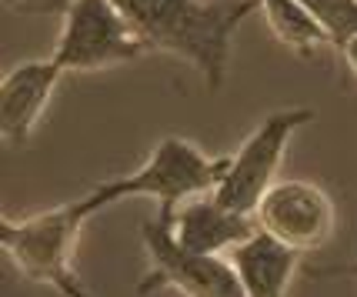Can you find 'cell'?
<instances>
[{"instance_id":"1","label":"cell","mask_w":357,"mask_h":297,"mask_svg":"<svg viewBox=\"0 0 357 297\" xmlns=\"http://www.w3.org/2000/svg\"><path fill=\"white\" fill-rule=\"evenodd\" d=\"M151 50L190 63L211 91H218L237 27L261 3L257 0H114Z\"/></svg>"},{"instance_id":"2","label":"cell","mask_w":357,"mask_h":297,"mask_svg":"<svg viewBox=\"0 0 357 297\" xmlns=\"http://www.w3.org/2000/svg\"><path fill=\"white\" fill-rule=\"evenodd\" d=\"M231 157H211L204 154L197 144H190L187 137H164L154 147V154L147 157V164L137 167L134 174L114 177L104 184H93L80 204L87 214H97L117 201H130V197H154L157 214L174 218V211L181 204L214 194L220 184V177L227 171Z\"/></svg>"},{"instance_id":"3","label":"cell","mask_w":357,"mask_h":297,"mask_svg":"<svg viewBox=\"0 0 357 297\" xmlns=\"http://www.w3.org/2000/svg\"><path fill=\"white\" fill-rule=\"evenodd\" d=\"M91 220L80 197L40 211L24 220H0V247L7 261L37 284L54 287L61 297H93L80 281L74 254H77L80 227Z\"/></svg>"},{"instance_id":"4","label":"cell","mask_w":357,"mask_h":297,"mask_svg":"<svg viewBox=\"0 0 357 297\" xmlns=\"http://www.w3.org/2000/svg\"><path fill=\"white\" fill-rule=\"evenodd\" d=\"M140 237H144L151 271L137 284V297H147L164 287L177 291L181 297H248L237 271L224 254H197L174 241L171 218L157 214L144 220Z\"/></svg>"},{"instance_id":"5","label":"cell","mask_w":357,"mask_h":297,"mask_svg":"<svg viewBox=\"0 0 357 297\" xmlns=\"http://www.w3.org/2000/svg\"><path fill=\"white\" fill-rule=\"evenodd\" d=\"M147 50V40L134 31L114 0H74L63 14L61 40L50 57L67 74H87L130 63Z\"/></svg>"},{"instance_id":"6","label":"cell","mask_w":357,"mask_h":297,"mask_svg":"<svg viewBox=\"0 0 357 297\" xmlns=\"http://www.w3.org/2000/svg\"><path fill=\"white\" fill-rule=\"evenodd\" d=\"M311 121H314L311 107H284L267 114L261 127L237 147V154H231L227 171L220 177L214 197L224 207H231V211L254 214L261 197L278 184V167L284 154H287L291 137Z\"/></svg>"},{"instance_id":"7","label":"cell","mask_w":357,"mask_h":297,"mask_svg":"<svg viewBox=\"0 0 357 297\" xmlns=\"http://www.w3.org/2000/svg\"><path fill=\"white\" fill-rule=\"evenodd\" d=\"M254 218L261 231L301 254L324 247L334 234V201L311 181H278L261 197Z\"/></svg>"},{"instance_id":"8","label":"cell","mask_w":357,"mask_h":297,"mask_svg":"<svg viewBox=\"0 0 357 297\" xmlns=\"http://www.w3.org/2000/svg\"><path fill=\"white\" fill-rule=\"evenodd\" d=\"M63 74L67 70L54 57L24 61L3 74L0 80V134H3V141L14 147L31 141Z\"/></svg>"},{"instance_id":"9","label":"cell","mask_w":357,"mask_h":297,"mask_svg":"<svg viewBox=\"0 0 357 297\" xmlns=\"http://www.w3.org/2000/svg\"><path fill=\"white\" fill-rule=\"evenodd\" d=\"M171 231H174V241L187 250L227 254L231 247H237L241 241H248L257 231V218L231 211L214 194H204V197H194V201L181 204L174 211Z\"/></svg>"},{"instance_id":"10","label":"cell","mask_w":357,"mask_h":297,"mask_svg":"<svg viewBox=\"0 0 357 297\" xmlns=\"http://www.w3.org/2000/svg\"><path fill=\"white\" fill-rule=\"evenodd\" d=\"M224 257L234 264L248 297H284L301 267V250L287 247L284 241L271 237L261 227Z\"/></svg>"},{"instance_id":"11","label":"cell","mask_w":357,"mask_h":297,"mask_svg":"<svg viewBox=\"0 0 357 297\" xmlns=\"http://www.w3.org/2000/svg\"><path fill=\"white\" fill-rule=\"evenodd\" d=\"M267 17V27L284 47H291L297 57H311L321 47H334L327 31L314 20L297 0H257Z\"/></svg>"},{"instance_id":"12","label":"cell","mask_w":357,"mask_h":297,"mask_svg":"<svg viewBox=\"0 0 357 297\" xmlns=\"http://www.w3.org/2000/svg\"><path fill=\"white\" fill-rule=\"evenodd\" d=\"M307 14L321 24L334 47L357 33V0H297Z\"/></svg>"},{"instance_id":"13","label":"cell","mask_w":357,"mask_h":297,"mask_svg":"<svg viewBox=\"0 0 357 297\" xmlns=\"http://www.w3.org/2000/svg\"><path fill=\"white\" fill-rule=\"evenodd\" d=\"M74 0H3L7 10L14 14H67Z\"/></svg>"},{"instance_id":"14","label":"cell","mask_w":357,"mask_h":297,"mask_svg":"<svg viewBox=\"0 0 357 297\" xmlns=\"http://www.w3.org/2000/svg\"><path fill=\"white\" fill-rule=\"evenodd\" d=\"M307 277H357V261L337 267H307Z\"/></svg>"},{"instance_id":"15","label":"cell","mask_w":357,"mask_h":297,"mask_svg":"<svg viewBox=\"0 0 357 297\" xmlns=\"http://www.w3.org/2000/svg\"><path fill=\"white\" fill-rule=\"evenodd\" d=\"M341 57H344V63H347V67H351V74H354L357 77V33H351V37H347V40H344L341 47Z\"/></svg>"}]
</instances>
